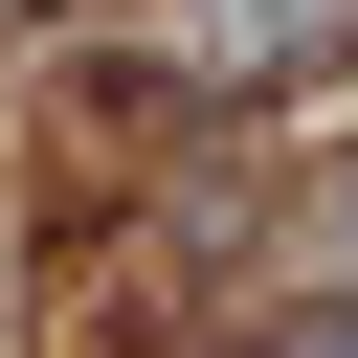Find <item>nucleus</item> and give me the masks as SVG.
<instances>
[{"label":"nucleus","mask_w":358,"mask_h":358,"mask_svg":"<svg viewBox=\"0 0 358 358\" xmlns=\"http://www.w3.org/2000/svg\"><path fill=\"white\" fill-rule=\"evenodd\" d=\"M268 358H358V313H313V336H268Z\"/></svg>","instance_id":"obj_2"},{"label":"nucleus","mask_w":358,"mask_h":358,"mask_svg":"<svg viewBox=\"0 0 358 358\" xmlns=\"http://www.w3.org/2000/svg\"><path fill=\"white\" fill-rule=\"evenodd\" d=\"M336 268H358V201H336Z\"/></svg>","instance_id":"obj_3"},{"label":"nucleus","mask_w":358,"mask_h":358,"mask_svg":"<svg viewBox=\"0 0 358 358\" xmlns=\"http://www.w3.org/2000/svg\"><path fill=\"white\" fill-rule=\"evenodd\" d=\"M336 45H358V0H201V22H179L201 90H268V67H336Z\"/></svg>","instance_id":"obj_1"}]
</instances>
